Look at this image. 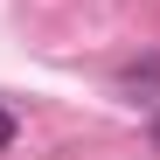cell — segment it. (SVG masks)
<instances>
[{"label": "cell", "mask_w": 160, "mask_h": 160, "mask_svg": "<svg viewBox=\"0 0 160 160\" xmlns=\"http://www.w3.org/2000/svg\"><path fill=\"white\" fill-rule=\"evenodd\" d=\"M7 139H14V118H7V112H0V146H7Z\"/></svg>", "instance_id": "1"}]
</instances>
